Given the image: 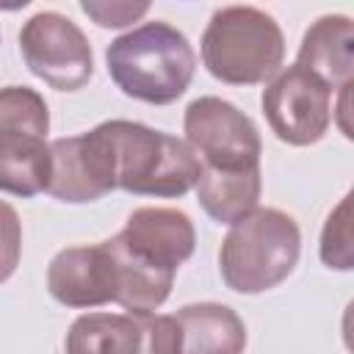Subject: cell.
<instances>
[{"mask_svg": "<svg viewBox=\"0 0 354 354\" xmlns=\"http://www.w3.org/2000/svg\"><path fill=\"white\" fill-rule=\"evenodd\" d=\"M116 266V304L127 313H155L171 293L177 268L196 249L185 210L136 207L124 227L105 241Z\"/></svg>", "mask_w": 354, "mask_h": 354, "instance_id": "obj_1", "label": "cell"}, {"mask_svg": "<svg viewBox=\"0 0 354 354\" xmlns=\"http://www.w3.org/2000/svg\"><path fill=\"white\" fill-rule=\"evenodd\" d=\"M105 66L124 97L147 105H169L188 91L196 53L183 30L152 19L116 36L105 47Z\"/></svg>", "mask_w": 354, "mask_h": 354, "instance_id": "obj_2", "label": "cell"}, {"mask_svg": "<svg viewBox=\"0 0 354 354\" xmlns=\"http://www.w3.org/2000/svg\"><path fill=\"white\" fill-rule=\"evenodd\" d=\"M301 254V230L279 207H254L235 221L218 249V271L230 290L243 296L282 285Z\"/></svg>", "mask_w": 354, "mask_h": 354, "instance_id": "obj_3", "label": "cell"}, {"mask_svg": "<svg viewBox=\"0 0 354 354\" xmlns=\"http://www.w3.org/2000/svg\"><path fill=\"white\" fill-rule=\"evenodd\" d=\"M199 53L216 80L227 86H257L279 72L285 61V33L263 8L224 6L210 14Z\"/></svg>", "mask_w": 354, "mask_h": 354, "instance_id": "obj_4", "label": "cell"}, {"mask_svg": "<svg viewBox=\"0 0 354 354\" xmlns=\"http://www.w3.org/2000/svg\"><path fill=\"white\" fill-rule=\"evenodd\" d=\"M102 124L113 147L119 191L177 199L196 185L202 163L183 138L130 119H108Z\"/></svg>", "mask_w": 354, "mask_h": 354, "instance_id": "obj_5", "label": "cell"}, {"mask_svg": "<svg viewBox=\"0 0 354 354\" xmlns=\"http://www.w3.org/2000/svg\"><path fill=\"white\" fill-rule=\"evenodd\" d=\"M50 108L30 86L0 88V191L30 199L50 180Z\"/></svg>", "mask_w": 354, "mask_h": 354, "instance_id": "obj_6", "label": "cell"}, {"mask_svg": "<svg viewBox=\"0 0 354 354\" xmlns=\"http://www.w3.org/2000/svg\"><path fill=\"white\" fill-rule=\"evenodd\" d=\"M185 144L199 158L202 169L249 171L260 169L263 141L257 124L230 100L205 94L188 102L183 113Z\"/></svg>", "mask_w": 354, "mask_h": 354, "instance_id": "obj_7", "label": "cell"}, {"mask_svg": "<svg viewBox=\"0 0 354 354\" xmlns=\"http://www.w3.org/2000/svg\"><path fill=\"white\" fill-rule=\"evenodd\" d=\"M25 66L55 91H77L94 75L88 36L61 11H36L19 28Z\"/></svg>", "mask_w": 354, "mask_h": 354, "instance_id": "obj_8", "label": "cell"}, {"mask_svg": "<svg viewBox=\"0 0 354 354\" xmlns=\"http://www.w3.org/2000/svg\"><path fill=\"white\" fill-rule=\"evenodd\" d=\"M66 354H180V326L163 313H83L64 337Z\"/></svg>", "mask_w": 354, "mask_h": 354, "instance_id": "obj_9", "label": "cell"}, {"mask_svg": "<svg viewBox=\"0 0 354 354\" xmlns=\"http://www.w3.org/2000/svg\"><path fill=\"white\" fill-rule=\"evenodd\" d=\"M260 105L271 133L288 147H313L332 124V91L296 64L266 83Z\"/></svg>", "mask_w": 354, "mask_h": 354, "instance_id": "obj_10", "label": "cell"}, {"mask_svg": "<svg viewBox=\"0 0 354 354\" xmlns=\"http://www.w3.org/2000/svg\"><path fill=\"white\" fill-rule=\"evenodd\" d=\"M116 191V160L105 124L50 141V180L44 194L66 205L97 202Z\"/></svg>", "mask_w": 354, "mask_h": 354, "instance_id": "obj_11", "label": "cell"}, {"mask_svg": "<svg viewBox=\"0 0 354 354\" xmlns=\"http://www.w3.org/2000/svg\"><path fill=\"white\" fill-rule=\"evenodd\" d=\"M47 290L58 304L72 310L116 301V268L105 241L61 249L47 266Z\"/></svg>", "mask_w": 354, "mask_h": 354, "instance_id": "obj_12", "label": "cell"}, {"mask_svg": "<svg viewBox=\"0 0 354 354\" xmlns=\"http://www.w3.org/2000/svg\"><path fill=\"white\" fill-rule=\"evenodd\" d=\"M296 66L321 80L329 91L351 83L354 75V25L346 14L318 17L301 36Z\"/></svg>", "mask_w": 354, "mask_h": 354, "instance_id": "obj_13", "label": "cell"}, {"mask_svg": "<svg viewBox=\"0 0 354 354\" xmlns=\"http://www.w3.org/2000/svg\"><path fill=\"white\" fill-rule=\"evenodd\" d=\"M180 354H243L246 324L221 301H196L174 313Z\"/></svg>", "mask_w": 354, "mask_h": 354, "instance_id": "obj_14", "label": "cell"}, {"mask_svg": "<svg viewBox=\"0 0 354 354\" xmlns=\"http://www.w3.org/2000/svg\"><path fill=\"white\" fill-rule=\"evenodd\" d=\"M196 199L202 210L218 224H235L249 216L263 194V174L260 169L249 171H216L202 169L196 180Z\"/></svg>", "mask_w": 354, "mask_h": 354, "instance_id": "obj_15", "label": "cell"}, {"mask_svg": "<svg viewBox=\"0 0 354 354\" xmlns=\"http://www.w3.org/2000/svg\"><path fill=\"white\" fill-rule=\"evenodd\" d=\"M321 263L335 271H351L354 268V252H351V194H346L332 213L324 221L321 243H318Z\"/></svg>", "mask_w": 354, "mask_h": 354, "instance_id": "obj_16", "label": "cell"}, {"mask_svg": "<svg viewBox=\"0 0 354 354\" xmlns=\"http://www.w3.org/2000/svg\"><path fill=\"white\" fill-rule=\"evenodd\" d=\"M22 257V221L19 213L0 199V285L8 282Z\"/></svg>", "mask_w": 354, "mask_h": 354, "instance_id": "obj_17", "label": "cell"}, {"mask_svg": "<svg viewBox=\"0 0 354 354\" xmlns=\"http://www.w3.org/2000/svg\"><path fill=\"white\" fill-rule=\"evenodd\" d=\"M80 11L86 17H91L100 28H124L133 25L136 19H141L149 11V3H94V0H83Z\"/></svg>", "mask_w": 354, "mask_h": 354, "instance_id": "obj_18", "label": "cell"}]
</instances>
